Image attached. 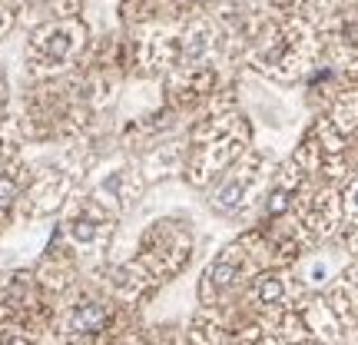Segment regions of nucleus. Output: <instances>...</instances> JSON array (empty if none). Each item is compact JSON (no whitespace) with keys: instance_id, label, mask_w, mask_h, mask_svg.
Wrapping results in <instances>:
<instances>
[{"instance_id":"obj_1","label":"nucleus","mask_w":358,"mask_h":345,"mask_svg":"<svg viewBox=\"0 0 358 345\" xmlns=\"http://www.w3.org/2000/svg\"><path fill=\"white\" fill-rule=\"evenodd\" d=\"M322 53L319 27L302 13H275V20L252 43V64L275 80H302Z\"/></svg>"},{"instance_id":"obj_2","label":"nucleus","mask_w":358,"mask_h":345,"mask_svg":"<svg viewBox=\"0 0 358 345\" xmlns=\"http://www.w3.org/2000/svg\"><path fill=\"white\" fill-rule=\"evenodd\" d=\"M129 312L133 309L113 299L106 289H73L57 312V332L70 342L123 339L120 332H127Z\"/></svg>"},{"instance_id":"obj_3","label":"nucleus","mask_w":358,"mask_h":345,"mask_svg":"<svg viewBox=\"0 0 358 345\" xmlns=\"http://www.w3.org/2000/svg\"><path fill=\"white\" fill-rule=\"evenodd\" d=\"M87 43H90V30L80 20V13H73V17H50L27 40V66L34 70V77L53 80L66 73L73 64H80V57L87 53Z\"/></svg>"},{"instance_id":"obj_4","label":"nucleus","mask_w":358,"mask_h":345,"mask_svg":"<svg viewBox=\"0 0 358 345\" xmlns=\"http://www.w3.org/2000/svg\"><path fill=\"white\" fill-rule=\"evenodd\" d=\"M245 123L239 113H219L203 120V127L196 129V143H192V160H189V179L196 186L213 183L219 173L245 153Z\"/></svg>"},{"instance_id":"obj_5","label":"nucleus","mask_w":358,"mask_h":345,"mask_svg":"<svg viewBox=\"0 0 358 345\" xmlns=\"http://www.w3.org/2000/svg\"><path fill=\"white\" fill-rule=\"evenodd\" d=\"M266 266H268L266 249H262L256 232L236 239V243L226 246V249L209 262V269L203 272V279H199V302H203V306L226 302V295L239 293L243 286H249V279Z\"/></svg>"},{"instance_id":"obj_6","label":"nucleus","mask_w":358,"mask_h":345,"mask_svg":"<svg viewBox=\"0 0 358 345\" xmlns=\"http://www.w3.org/2000/svg\"><path fill=\"white\" fill-rule=\"evenodd\" d=\"M116 219L120 216H116L110 206L100 203L93 192H87V196L70 199L57 239H60L73 256H100L116 230Z\"/></svg>"},{"instance_id":"obj_7","label":"nucleus","mask_w":358,"mask_h":345,"mask_svg":"<svg viewBox=\"0 0 358 345\" xmlns=\"http://www.w3.org/2000/svg\"><path fill=\"white\" fill-rule=\"evenodd\" d=\"M192 256V232L186 230V223L179 219H156L150 230L143 232L140 243V262L150 269V276L156 282H166L169 276H176L186 269Z\"/></svg>"},{"instance_id":"obj_8","label":"nucleus","mask_w":358,"mask_h":345,"mask_svg":"<svg viewBox=\"0 0 358 345\" xmlns=\"http://www.w3.org/2000/svg\"><path fill=\"white\" fill-rule=\"evenodd\" d=\"M266 167H268L266 156H259V153L239 156L226 169L222 183L216 186L213 199H209L213 213H219V216H239L243 209H249L252 199H256V190L262 186V179H266Z\"/></svg>"},{"instance_id":"obj_9","label":"nucleus","mask_w":358,"mask_h":345,"mask_svg":"<svg viewBox=\"0 0 358 345\" xmlns=\"http://www.w3.org/2000/svg\"><path fill=\"white\" fill-rule=\"evenodd\" d=\"M322 299H325V306L332 309V316L338 319V325H342L345 332L358 329V286L355 282L345 279V276H338V279H332L325 286Z\"/></svg>"},{"instance_id":"obj_10","label":"nucleus","mask_w":358,"mask_h":345,"mask_svg":"<svg viewBox=\"0 0 358 345\" xmlns=\"http://www.w3.org/2000/svg\"><path fill=\"white\" fill-rule=\"evenodd\" d=\"M27 183H30V173H27V167L17 156H13L10 163L0 167V226H3V223L13 216V209L20 206Z\"/></svg>"},{"instance_id":"obj_11","label":"nucleus","mask_w":358,"mask_h":345,"mask_svg":"<svg viewBox=\"0 0 358 345\" xmlns=\"http://www.w3.org/2000/svg\"><path fill=\"white\" fill-rule=\"evenodd\" d=\"M302 259H306V256H302ZM299 279H302V286H306L308 293H322V289L335 279V266L329 262V256H322V253H315V256H312V253H308L306 269H302V276H299Z\"/></svg>"},{"instance_id":"obj_12","label":"nucleus","mask_w":358,"mask_h":345,"mask_svg":"<svg viewBox=\"0 0 358 345\" xmlns=\"http://www.w3.org/2000/svg\"><path fill=\"white\" fill-rule=\"evenodd\" d=\"M338 199H342V230L358 226V167L338 183Z\"/></svg>"},{"instance_id":"obj_13","label":"nucleus","mask_w":358,"mask_h":345,"mask_svg":"<svg viewBox=\"0 0 358 345\" xmlns=\"http://www.w3.org/2000/svg\"><path fill=\"white\" fill-rule=\"evenodd\" d=\"M342 239H345V253L352 259H358V226H348L342 230Z\"/></svg>"},{"instance_id":"obj_14","label":"nucleus","mask_w":358,"mask_h":345,"mask_svg":"<svg viewBox=\"0 0 358 345\" xmlns=\"http://www.w3.org/2000/svg\"><path fill=\"white\" fill-rule=\"evenodd\" d=\"M7 80H3V73H0V123H7L10 116H7Z\"/></svg>"},{"instance_id":"obj_15","label":"nucleus","mask_w":358,"mask_h":345,"mask_svg":"<svg viewBox=\"0 0 358 345\" xmlns=\"http://www.w3.org/2000/svg\"><path fill=\"white\" fill-rule=\"evenodd\" d=\"M182 3H189V0H182Z\"/></svg>"}]
</instances>
